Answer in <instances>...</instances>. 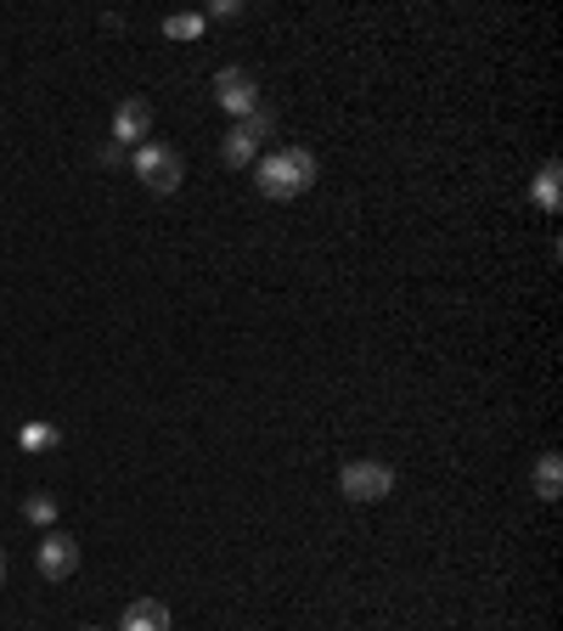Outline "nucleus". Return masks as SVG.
<instances>
[{
	"mask_svg": "<svg viewBox=\"0 0 563 631\" xmlns=\"http://www.w3.org/2000/svg\"><path fill=\"white\" fill-rule=\"evenodd\" d=\"M310 181H315V158L305 147H282L260 164V192L265 197H299Z\"/></svg>",
	"mask_w": 563,
	"mask_h": 631,
	"instance_id": "f257e3e1",
	"label": "nucleus"
},
{
	"mask_svg": "<svg viewBox=\"0 0 563 631\" xmlns=\"http://www.w3.org/2000/svg\"><path fill=\"white\" fill-rule=\"evenodd\" d=\"M136 181H147V192H158V197H170V192H181V152L175 147H164V141H141L136 147Z\"/></svg>",
	"mask_w": 563,
	"mask_h": 631,
	"instance_id": "f03ea898",
	"label": "nucleus"
},
{
	"mask_svg": "<svg viewBox=\"0 0 563 631\" xmlns=\"http://www.w3.org/2000/svg\"><path fill=\"white\" fill-rule=\"evenodd\" d=\"M338 491H344L349 502H383V496L394 491V468L378 462V457H355V462L338 468Z\"/></svg>",
	"mask_w": 563,
	"mask_h": 631,
	"instance_id": "7ed1b4c3",
	"label": "nucleus"
},
{
	"mask_svg": "<svg viewBox=\"0 0 563 631\" xmlns=\"http://www.w3.org/2000/svg\"><path fill=\"white\" fill-rule=\"evenodd\" d=\"M215 102H220L226 113H237V118L260 113V79H254L249 68H220V73H215Z\"/></svg>",
	"mask_w": 563,
	"mask_h": 631,
	"instance_id": "20e7f679",
	"label": "nucleus"
},
{
	"mask_svg": "<svg viewBox=\"0 0 563 631\" xmlns=\"http://www.w3.org/2000/svg\"><path fill=\"white\" fill-rule=\"evenodd\" d=\"M271 136V113L260 107V113H249V118H237L231 125V136H226V147H220V158L231 170H243V164H254V152H260V141Z\"/></svg>",
	"mask_w": 563,
	"mask_h": 631,
	"instance_id": "39448f33",
	"label": "nucleus"
},
{
	"mask_svg": "<svg viewBox=\"0 0 563 631\" xmlns=\"http://www.w3.org/2000/svg\"><path fill=\"white\" fill-rule=\"evenodd\" d=\"M73 570H79V541L62 536V530H51L46 541H39V575H46V581H68Z\"/></svg>",
	"mask_w": 563,
	"mask_h": 631,
	"instance_id": "423d86ee",
	"label": "nucleus"
},
{
	"mask_svg": "<svg viewBox=\"0 0 563 631\" xmlns=\"http://www.w3.org/2000/svg\"><path fill=\"white\" fill-rule=\"evenodd\" d=\"M152 130V102H141V96H125L113 107V147H125V141H141Z\"/></svg>",
	"mask_w": 563,
	"mask_h": 631,
	"instance_id": "0eeeda50",
	"label": "nucleus"
},
{
	"mask_svg": "<svg viewBox=\"0 0 563 631\" xmlns=\"http://www.w3.org/2000/svg\"><path fill=\"white\" fill-rule=\"evenodd\" d=\"M118 631H170V609L158 598H136L125 609V626H118Z\"/></svg>",
	"mask_w": 563,
	"mask_h": 631,
	"instance_id": "6e6552de",
	"label": "nucleus"
},
{
	"mask_svg": "<svg viewBox=\"0 0 563 631\" xmlns=\"http://www.w3.org/2000/svg\"><path fill=\"white\" fill-rule=\"evenodd\" d=\"M530 485H536V496H541V502H558V496H563V462H558L552 451H547V457L536 462Z\"/></svg>",
	"mask_w": 563,
	"mask_h": 631,
	"instance_id": "1a4fd4ad",
	"label": "nucleus"
},
{
	"mask_svg": "<svg viewBox=\"0 0 563 631\" xmlns=\"http://www.w3.org/2000/svg\"><path fill=\"white\" fill-rule=\"evenodd\" d=\"M18 446L23 451H51V446H62V428L57 423H23L18 428Z\"/></svg>",
	"mask_w": 563,
	"mask_h": 631,
	"instance_id": "9d476101",
	"label": "nucleus"
},
{
	"mask_svg": "<svg viewBox=\"0 0 563 631\" xmlns=\"http://www.w3.org/2000/svg\"><path fill=\"white\" fill-rule=\"evenodd\" d=\"M204 12H175V18H164V34L170 39H197V34H204Z\"/></svg>",
	"mask_w": 563,
	"mask_h": 631,
	"instance_id": "9b49d317",
	"label": "nucleus"
},
{
	"mask_svg": "<svg viewBox=\"0 0 563 631\" xmlns=\"http://www.w3.org/2000/svg\"><path fill=\"white\" fill-rule=\"evenodd\" d=\"M23 519H28V525H51V519H57V502H51L46 491H34V496L23 502Z\"/></svg>",
	"mask_w": 563,
	"mask_h": 631,
	"instance_id": "f8f14e48",
	"label": "nucleus"
},
{
	"mask_svg": "<svg viewBox=\"0 0 563 631\" xmlns=\"http://www.w3.org/2000/svg\"><path fill=\"white\" fill-rule=\"evenodd\" d=\"M536 204H541L547 215L558 209V164H547V170L536 175Z\"/></svg>",
	"mask_w": 563,
	"mask_h": 631,
	"instance_id": "ddd939ff",
	"label": "nucleus"
},
{
	"mask_svg": "<svg viewBox=\"0 0 563 631\" xmlns=\"http://www.w3.org/2000/svg\"><path fill=\"white\" fill-rule=\"evenodd\" d=\"M0 586H7V552H0Z\"/></svg>",
	"mask_w": 563,
	"mask_h": 631,
	"instance_id": "4468645a",
	"label": "nucleus"
},
{
	"mask_svg": "<svg viewBox=\"0 0 563 631\" xmlns=\"http://www.w3.org/2000/svg\"><path fill=\"white\" fill-rule=\"evenodd\" d=\"M85 631H96V626H85Z\"/></svg>",
	"mask_w": 563,
	"mask_h": 631,
	"instance_id": "2eb2a0df",
	"label": "nucleus"
}]
</instances>
